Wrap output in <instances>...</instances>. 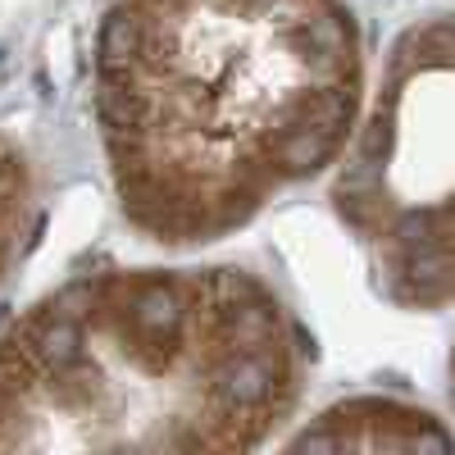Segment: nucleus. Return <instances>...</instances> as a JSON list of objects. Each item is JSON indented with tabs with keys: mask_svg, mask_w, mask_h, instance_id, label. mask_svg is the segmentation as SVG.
<instances>
[{
	"mask_svg": "<svg viewBox=\"0 0 455 455\" xmlns=\"http://www.w3.org/2000/svg\"><path fill=\"white\" fill-rule=\"evenodd\" d=\"M369 96L351 0H109L92 124L124 223L201 251L337 169Z\"/></svg>",
	"mask_w": 455,
	"mask_h": 455,
	"instance_id": "nucleus-1",
	"label": "nucleus"
},
{
	"mask_svg": "<svg viewBox=\"0 0 455 455\" xmlns=\"http://www.w3.org/2000/svg\"><path fill=\"white\" fill-rule=\"evenodd\" d=\"M306 373V328L242 264L87 269L0 328V455L259 451Z\"/></svg>",
	"mask_w": 455,
	"mask_h": 455,
	"instance_id": "nucleus-2",
	"label": "nucleus"
},
{
	"mask_svg": "<svg viewBox=\"0 0 455 455\" xmlns=\"http://www.w3.org/2000/svg\"><path fill=\"white\" fill-rule=\"evenodd\" d=\"M332 214L383 300L455 306V14L414 19L387 46L337 160Z\"/></svg>",
	"mask_w": 455,
	"mask_h": 455,
	"instance_id": "nucleus-3",
	"label": "nucleus"
},
{
	"mask_svg": "<svg viewBox=\"0 0 455 455\" xmlns=\"http://www.w3.org/2000/svg\"><path fill=\"white\" fill-rule=\"evenodd\" d=\"M291 451H455V428L401 396H347L319 410Z\"/></svg>",
	"mask_w": 455,
	"mask_h": 455,
	"instance_id": "nucleus-4",
	"label": "nucleus"
},
{
	"mask_svg": "<svg viewBox=\"0 0 455 455\" xmlns=\"http://www.w3.org/2000/svg\"><path fill=\"white\" fill-rule=\"evenodd\" d=\"M36 233V173L28 150L0 132V287L10 283Z\"/></svg>",
	"mask_w": 455,
	"mask_h": 455,
	"instance_id": "nucleus-5",
	"label": "nucleus"
},
{
	"mask_svg": "<svg viewBox=\"0 0 455 455\" xmlns=\"http://www.w3.org/2000/svg\"><path fill=\"white\" fill-rule=\"evenodd\" d=\"M446 383H451V414H455V347H451V360H446Z\"/></svg>",
	"mask_w": 455,
	"mask_h": 455,
	"instance_id": "nucleus-6",
	"label": "nucleus"
}]
</instances>
